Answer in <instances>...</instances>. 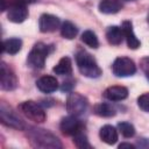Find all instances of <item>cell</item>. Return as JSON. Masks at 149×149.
Here are the masks:
<instances>
[{"instance_id":"6da1fadb","label":"cell","mask_w":149,"mask_h":149,"mask_svg":"<svg viewBox=\"0 0 149 149\" xmlns=\"http://www.w3.org/2000/svg\"><path fill=\"white\" fill-rule=\"evenodd\" d=\"M27 135H28V139L30 140L31 146L35 148H43V149H47V148L59 149V148H62V143L58 140V137L45 129L31 127V128H29Z\"/></svg>"},{"instance_id":"7a4b0ae2","label":"cell","mask_w":149,"mask_h":149,"mask_svg":"<svg viewBox=\"0 0 149 149\" xmlns=\"http://www.w3.org/2000/svg\"><path fill=\"white\" fill-rule=\"evenodd\" d=\"M76 63L80 73L88 78H98L102 71L93 56L86 51H79L76 56Z\"/></svg>"},{"instance_id":"3957f363","label":"cell","mask_w":149,"mask_h":149,"mask_svg":"<svg viewBox=\"0 0 149 149\" xmlns=\"http://www.w3.org/2000/svg\"><path fill=\"white\" fill-rule=\"evenodd\" d=\"M50 51H51V48L49 45L41 42L36 43L28 55V58H27L28 65L34 69H42L44 66L45 59Z\"/></svg>"},{"instance_id":"277c9868","label":"cell","mask_w":149,"mask_h":149,"mask_svg":"<svg viewBox=\"0 0 149 149\" xmlns=\"http://www.w3.org/2000/svg\"><path fill=\"white\" fill-rule=\"evenodd\" d=\"M19 109L26 118H28L29 120H31L34 122L41 123V122H44L47 119V114H45L44 109L41 107L40 104H37L33 100L21 102L19 105Z\"/></svg>"},{"instance_id":"5b68a950","label":"cell","mask_w":149,"mask_h":149,"mask_svg":"<svg viewBox=\"0 0 149 149\" xmlns=\"http://www.w3.org/2000/svg\"><path fill=\"white\" fill-rule=\"evenodd\" d=\"M88 107L87 99L79 93H70L66 99V111L71 115L80 116L83 115Z\"/></svg>"},{"instance_id":"8992f818","label":"cell","mask_w":149,"mask_h":149,"mask_svg":"<svg viewBox=\"0 0 149 149\" xmlns=\"http://www.w3.org/2000/svg\"><path fill=\"white\" fill-rule=\"evenodd\" d=\"M0 120H1V123H3L5 126L17 129V130H23L26 127L23 121L17 116V114L13 112V109L8 107L3 101L0 105Z\"/></svg>"},{"instance_id":"52a82bcc","label":"cell","mask_w":149,"mask_h":149,"mask_svg":"<svg viewBox=\"0 0 149 149\" xmlns=\"http://www.w3.org/2000/svg\"><path fill=\"white\" fill-rule=\"evenodd\" d=\"M112 71L116 77H129L136 72V65L128 57H118L113 62Z\"/></svg>"},{"instance_id":"ba28073f","label":"cell","mask_w":149,"mask_h":149,"mask_svg":"<svg viewBox=\"0 0 149 149\" xmlns=\"http://www.w3.org/2000/svg\"><path fill=\"white\" fill-rule=\"evenodd\" d=\"M19 84L17 77L14 71L3 62L0 65V87L3 91H12L16 88Z\"/></svg>"},{"instance_id":"9c48e42d","label":"cell","mask_w":149,"mask_h":149,"mask_svg":"<svg viewBox=\"0 0 149 149\" xmlns=\"http://www.w3.org/2000/svg\"><path fill=\"white\" fill-rule=\"evenodd\" d=\"M59 128H61V130H62L63 134L69 135V136H73L74 134H77L78 132L81 130L83 125L79 121L78 116L70 114L69 116H65V118L62 119L61 125H59Z\"/></svg>"},{"instance_id":"30bf717a","label":"cell","mask_w":149,"mask_h":149,"mask_svg":"<svg viewBox=\"0 0 149 149\" xmlns=\"http://www.w3.org/2000/svg\"><path fill=\"white\" fill-rule=\"evenodd\" d=\"M61 21L57 16L52 14H42L38 20V28L41 33H52L58 29Z\"/></svg>"},{"instance_id":"8fae6325","label":"cell","mask_w":149,"mask_h":149,"mask_svg":"<svg viewBox=\"0 0 149 149\" xmlns=\"http://www.w3.org/2000/svg\"><path fill=\"white\" fill-rule=\"evenodd\" d=\"M7 17L9 21L14 23H21L28 17V9L24 5H16V3H9V7L7 8Z\"/></svg>"},{"instance_id":"7c38bea8","label":"cell","mask_w":149,"mask_h":149,"mask_svg":"<svg viewBox=\"0 0 149 149\" xmlns=\"http://www.w3.org/2000/svg\"><path fill=\"white\" fill-rule=\"evenodd\" d=\"M128 97V90L125 86H109L104 91V98L111 101H121Z\"/></svg>"},{"instance_id":"4fadbf2b","label":"cell","mask_w":149,"mask_h":149,"mask_svg":"<svg viewBox=\"0 0 149 149\" xmlns=\"http://www.w3.org/2000/svg\"><path fill=\"white\" fill-rule=\"evenodd\" d=\"M122 30H123V35H125V38L127 41V45L129 49H137L140 45H141V42L139 41V38L136 37L134 30H133V24L130 21H123L122 22Z\"/></svg>"},{"instance_id":"5bb4252c","label":"cell","mask_w":149,"mask_h":149,"mask_svg":"<svg viewBox=\"0 0 149 149\" xmlns=\"http://www.w3.org/2000/svg\"><path fill=\"white\" fill-rule=\"evenodd\" d=\"M36 86L43 93H51L58 88V81L52 76H42L37 79Z\"/></svg>"},{"instance_id":"9a60e30c","label":"cell","mask_w":149,"mask_h":149,"mask_svg":"<svg viewBox=\"0 0 149 149\" xmlns=\"http://www.w3.org/2000/svg\"><path fill=\"white\" fill-rule=\"evenodd\" d=\"M99 136L105 143L112 146V144H115L118 141V130L111 125H105L100 128Z\"/></svg>"},{"instance_id":"2e32d148","label":"cell","mask_w":149,"mask_h":149,"mask_svg":"<svg viewBox=\"0 0 149 149\" xmlns=\"http://www.w3.org/2000/svg\"><path fill=\"white\" fill-rule=\"evenodd\" d=\"M123 37H125L123 30L118 26H111L106 30V38L108 43L112 45H119L122 42Z\"/></svg>"},{"instance_id":"e0dca14e","label":"cell","mask_w":149,"mask_h":149,"mask_svg":"<svg viewBox=\"0 0 149 149\" xmlns=\"http://www.w3.org/2000/svg\"><path fill=\"white\" fill-rule=\"evenodd\" d=\"M98 7L104 14H115L122 8V2L121 0H101Z\"/></svg>"},{"instance_id":"ac0fdd59","label":"cell","mask_w":149,"mask_h":149,"mask_svg":"<svg viewBox=\"0 0 149 149\" xmlns=\"http://www.w3.org/2000/svg\"><path fill=\"white\" fill-rule=\"evenodd\" d=\"M52 71L56 74H59V76H69V74H71V72H72V63H71V59L69 57L61 58L59 62L57 63V65L54 66Z\"/></svg>"},{"instance_id":"d6986e66","label":"cell","mask_w":149,"mask_h":149,"mask_svg":"<svg viewBox=\"0 0 149 149\" xmlns=\"http://www.w3.org/2000/svg\"><path fill=\"white\" fill-rule=\"evenodd\" d=\"M22 47V41L20 38L13 37L3 41L2 43V51H6L9 55H15L21 50Z\"/></svg>"},{"instance_id":"ffe728a7","label":"cell","mask_w":149,"mask_h":149,"mask_svg":"<svg viewBox=\"0 0 149 149\" xmlns=\"http://www.w3.org/2000/svg\"><path fill=\"white\" fill-rule=\"evenodd\" d=\"M94 113L99 116H102V118H111V116H114L115 115V108L111 105V104H107V102H100V104H97L93 108Z\"/></svg>"},{"instance_id":"44dd1931","label":"cell","mask_w":149,"mask_h":149,"mask_svg":"<svg viewBox=\"0 0 149 149\" xmlns=\"http://www.w3.org/2000/svg\"><path fill=\"white\" fill-rule=\"evenodd\" d=\"M78 28L70 21H65L61 26V35L66 40H72L77 36Z\"/></svg>"},{"instance_id":"7402d4cb","label":"cell","mask_w":149,"mask_h":149,"mask_svg":"<svg viewBox=\"0 0 149 149\" xmlns=\"http://www.w3.org/2000/svg\"><path fill=\"white\" fill-rule=\"evenodd\" d=\"M81 41H83L86 45H88L90 48H93V49L98 48V45H99L98 37H97V35H95L92 30H85V31L81 34Z\"/></svg>"},{"instance_id":"603a6c76","label":"cell","mask_w":149,"mask_h":149,"mask_svg":"<svg viewBox=\"0 0 149 149\" xmlns=\"http://www.w3.org/2000/svg\"><path fill=\"white\" fill-rule=\"evenodd\" d=\"M73 142H74V144H76L79 149H91V148H92L91 144L88 143L87 136H86L81 130L73 135Z\"/></svg>"},{"instance_id":"cb8c5ba5","label":"cell","mask_w":149,"mask_h":149,"mask_svg":"<svg viewBox=\"0 0 149 149\" xmlns=\"http://www.w3.org/2000/svg\"><path fill=\"white\" fill-rule=\"evenodd\" d=\"M118 129L119 132L125 136V137H133L135 135V128L132 123L129 122H119L118 123Z\"/></svg>"},{"instance_id":"d4e9b609","label":"cell","mask_w":149,"mask_h":149,"mask_svg":"<svg viewBox=\"0 0 149 149\" xmlns=\"http://www.w3.org/2000/svg\"><path fill=\"white\" fill-rule=\"evenodd\" d=\"M137 105L142 111L149 112V92L143 93L142 95H140L137 98Z\"/></svg>"},{"instance_id":"484cf974","label":"cell","mask_w":149,"mask_h":149,"mask_svg":"<svg viewBox=\"0 0 149 149\" xmlns=\"http://www.w3.org/2000/svg\"><path fill=\"white\" fill-rule=\"evenodd\" d=\"M37 0H9V3H16V5H30V3H34L36 2Z\"/></svg>"},{"instance_id":"4316f807","label":"cell","mask_w":149,"mask_h":149,"mask_svg":"<svg viewBox=\"0 0 149 149\" xmlns=\"http://www.w3.org/2000/svg\"><path fill=\"white\" fill-rule=\"evenodd\" d=\"M72 86H73V81H64L63 85H62V87H61V90L63 92L64 91H70Z\"/></svg>"},{"instance_id":"83f0119b","label":"cell","mask_w":149,"mask_h":149,"mask_svg":"<svg viewBox=\"0 0 149 149\" xmlns=\"http://www.w3.org/2000/svg\"><path fill=\"white\" fill-rule=\"evenodd\" d=\"M119 148H120V149H122V148H129V149H134V148H135V146H133V144H130V143H121V144L119 146Z\"/></svg>"},{"instance_id":"f1b7e54d","label":"cell","mask_w":149,"mask_h":149,"mask_svg":"<svg viewBox=\"0 0 149 149\" xmlns=\"http://www.w3.org/2000/svg\"><path fill=\"white\" fill-rule=\"evenodd\" d=\"M147 20H148V23H149V14H148V17H147Z\"/></svg>"},{"instance_id":"f546056e","label":"cell","mask_w":149,"mask_h":149,"mask_svg":"<svg viewBox=\"0 0 149 149\" xmlns=\"http://www.w3.org/2000/svg\"><path fill=\"white\" fill-rule=\"evenodd\" d=\"M125 1H135V0H125Z\"/></svg>"}]
</instances>
